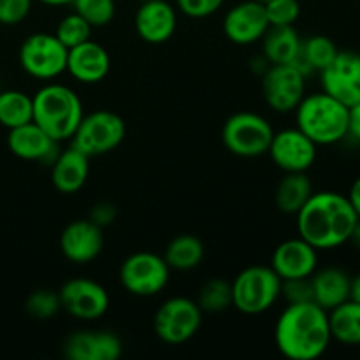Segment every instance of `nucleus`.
Returning a JSON list of instances; mask_svg holds the SVG:
<instances>
[{
	"label": "nucleus",
	"instance_id": "6e6552de",
	"mask_svg": "<svg viewBox=\"0 0 360 360\" xmlns=\"http://www.w3.org/2000/svg\"><path fill=\"white\" fill-rule=\"evenodd\" d=\"M69 49L55 34L37 32L28 35L20 48V65L35 79H55L67 69Z\"/></svg>",
	"mask_w": 360,
	"mask_h": 360
},
{
	"label": "nucleus",
	"instance_id": "c85d7f7f",
	"mask_svg": "<svg viewBox=\"0 0 360 360\" xmlns=\"http://www.w3.org/2000/svg\"><path fill=\"white\" fill-rule=\"evenodd\" d=\"M30 122H34L32 97L20 90L0 91V125L11 130Z\"/></svg>",
	"mask_w": 360,
	"mask_h": 360
},
{
	"label": "nucleus",
	"instance_id": "423d86ee",
	"mask_svg": "<svg viewBox=\"0 0 360 360\" xmlns=\"http://www.w3.org/2000/svg\"><path fill=\"white\" fill-rule=\"evenodd\" d=\"M274 130L264 116L257 112H236L221 129V141L232 155L243 158L262 157L269 150Z\"/></svg>",
	"mask_w": 360,
	"mask_h": 360
},
{
	"label": "nucleus",
	"instance_id": "7c9ffc66",
	"mask_svg": "<svg viewBox=\"0 0 360 360\" xmlns=\"http://www.w3.org/2000/svg\"><path fill=\"white\" fill-rule=\"evenodd\" d=\"M74 13L91 25V28L108 27L116 14L115 0H74Z\"/></svg>",
	"mask_w": 360,
	"mask_h": 360
},
{
	"label": "nucleus",
	"instance_id": "f257e3e1",
	"mask_svg": "<svg viewBox=\"0 0 360 360\" xmlns=\"http://www.w3.org/2000/svg\"><path fill=\"white\" fill-rule=\"evenodd\" d=\"M274 341L283 357L315 360L330 347L329 313L316 302L288 304L274 327Z\"/></svg>",
	"mask_w": 360,
	"mask_h": 360
},
{
	"label": "nucleus",
	"instance_id": "c03bdc74",
	"mask_svg": "<svg viewBox=\"0 0 360 360\" xmlns=\"http://www.w3.org/2000/svg\"><path fill=\"white\" fill-rule=\"evenodd\" d=\"M257 2H260V4H266V2H269V0H257Z\"/></svg>",
	"mask_w": 360,
	"mask_h": 360
},
{
	"label": "nucleus",
	"instance_id": "f3484780",
	"mask_svg": "<svg viewBox=\"0 0 360 360\" xmlns=\"http://www.w3.org/2000/svg\"><path fill=\"white\" fill-rule=\"evenodd\" d=\"M104 248V234L98 225L88 220H76L60 234V252L72 264H90Z\"/></svg>",
	"mask_w": 360,
	"mask_h": 360
},
{
	"label": "nucleus",
	"instance_id": "473e14b6",
	"mask_svg": "<svg viewBox=\"0 0 360 360\" xmlns=\"http://www.w3.org/2000/svg\"><path fill=\"white\" fill-rule=\"evenodd\" d=\"M269 27H290L301 16L299 0H269L264 4Z\"/></svg>",
	"mask_w": 360,
	"mask_h": 360
},
{
	"label": "nucleus",
	"instance_id": "a18cd8bd",
	"mask_svg": "<svg viewBox=\"0 0 360 360\" xmlns=\"http://www.w3.org/2000/svg\"><path fill=\"white\" fill-rule=\"evenodd\" d=\"M139 2H144V0H139Z\"/></svg>",
	"mask_w": 360,
	"mask_h": 360
},
{
	"label": "nucleus",
	"instance_id": "7ed1b4c3",
	"mask_svg": "<svg viewBox=\"0 0 360 360\" xmlns=\"http://www.w3.org/2000/svg\"><path fill=\"white\" fill-rule=\"evenodd\" d=\"M295 123L316 146H330L348 136L350 108L326 91L304 95L295 108Z\"/></svg>",
	"mask_w": 360,
	"mask_h": 360
},
{
	"label": "nucleus",
	"instance_id": "dca6fc26",
	"mask_svg": "<svg viewBox=\"0 0 360 360\" xmlns=\"http://www.w3.org/2000/svg\"><path fill=\"white\" fill-rule=\"evenodd\" d=\"M271 269L285 280L309 278L319 269V250L302 238L287 239L274 250Z\"/></svg>",
	"mask_w": 360,
	"mask_h": 360
},
{
	"label": "nucleus",
	"instance_id": "72a5a7b5",
	"mask_svg": "<svg viewBox=\"0 0 360 360\" xmlns=\"http://www.w3.org/2000/svg\"><path fill=\"white\" fill-rule=\"evenodd\" d=\"M25 308H27L28 315L37 320H49L62 309L58 294L51 290H35L28 297Z\"/></svg>",
	"mask_w": 360,
	"mask_h": 360
},
{
	"label": "nucleus",
	"instance_id": "f8f14e48",
	"mask_svg": "<svg viewBox=\"0 0 360 360\" xmlns=\"http://www.w3.org/2000/svg\"><path fill=\"white\" fill-rule=\"evenodd\" d=\"M60 308L77 320H97L109 309V294L101 283L88 278L65 281L58 292Z\"/></svg>",
	"mask_w": 360,
	"mask_h": 360
},
{
	"label": "nucleus",
	"instance_id": "9d476101",
	"mask_svg": "<svg viewBox=\"0 0 360 360\" xmlns=\"http://www.w3.org/2000/svg\"><path fill=\"white\" fill-rule=\"evenodd\" d=\"M202 323V309L188 297L167 299L157 309L153 329L158 340L167 345H183L192 340Z\"/></svg>",
	"mask_w": 360,
	"mask_h": 360
},
{
	"label": "nucleus",
	"instance_id": "ddd939ff",
	"mask_svg": "<svg viewBox=\"0 0 360 360\" xmlns=\"http://www.w3.org/2000/svg\"><path fill=\"white\" fill-rule=\"evenodd\" d=\"M322 91L352 108L360 102V53L340 51L320 72Z\"/></svg>",
	"mask_w": 360,
	"mask_h": 360
},
{
	"label": "nucleus",
	"instance_id": "a211bd4d",
	"mask_svg": "<svg viewBox=\"0 0 360 360\" xmlns=\"http://www.w3.org/2000/svg\"><path fill=\"white\" fill-rule=\"evenodd\" d=\"M136 30L148 44H164L178 27L176 7L167 0H144L136 13Z\"/></svg>",
	"mask_w": 360,
	"mask_h": 360
},
{
	"label": "nucleus",
	"instance_id": "4c0bfd02",
	"mask_svg": "<svg viewBox=\"0 0 360 360\" xmlns=\"http://www.w3.org/2000/svg\"><path fill=\"white\" fill-rule=\"evenodd\" d=\"M116 218V210L112 204L109 202H101L97 206H94V210L90 211V220L95 225H98L101 229H104L105 225L112 224Z\"/></svg>",
	"mask_w": 360,
	"mask_h": 360
},
{
	"label": "nucleus",
	"instance_id": "2f4dec72",
	"mask_svg": "<svg viewBox=\"0 0 360 360\" xmlns=\"http://www.w3.org/2000/svg\"><path fill=\"white\" fill-rule=\"evenodd\" d=\"M91 30L94 28H91V25L86 20H83L77 13H70L67 16H63L60 20V23L56 25L55 35L67 49H70L74 46L81 44V42L88 41L91 35Z\"/></svg>",
	"mask_w": 360,
	"mask_h": 360
},
{
	"label": "nucleus",
	"instance_id": "cd10ccee",
	"mask_svg": "<svg viewBox=\"0 0 360 360\" xmlns=\"http://www.w3.org/2000/svg\"><path fill=\"white\" fill-rule=\"evenodd\" d=\"M204 259V245L192 234H181L172 239L165 248L164 260L174 271L195 269Z\"/></svg>",
	"mask_w": 360,
	"mask_h": 360
},
{
	"label": "nucleus",
	"instance_id": "9b49d317",
	"mask_svg": "<svg viewBox=\"0 0 360 360\" xmlns=\"http://www.w3.org/2000/svg\"><path fill=\"white\" fill-rule=\"evenodd\" d=\"M262 95L273 111H295L306 95V74L294 63L269 65L262 74Z\"/></svg>",
	"mask_w": 360,
	"mask_h": 360
},
{
	"label": "nucleus",
	"instance_id": "b1692460",
	"mask_svg": "<svg viewBox=\"0 0 360 360\" xmlns=\"http://www.w3.org/2000/svg\"><path fill=\"white\" fill-rule=\"evenodd\" d=\"M262 56L271 63H294L301 51L302 39L294 25L290 27H269L264 34Z\"/></svg>",
	"mask_w": 360,
	"mask_h": 360
},
{
	"label": "nucleus",
	"instance_id": "0eeeda50",
	"mask_svg": "<svg viewBox=\"0 0 360 360\" xmlns=\"http://www.w3.org/2000/svg\"><path fill=\"white\" fill-rule=\"evenodd\" d=\"M127 134L122 116L112 111H101L84 115L79 127L72 136L70 146L83 151L86 157H98L116 150L123 143Z\"/></svg>",
	"mask_w": 360,
	"mask_h": 360
},
{
	"label": "nucleus",
	"instance_id": "aec40b11",
	"mask_svg": "<svg viewBox=\"0 0 360 360\" xmlns=\"http://www.w3.org/2000/svg\"><path fill=\"white\" fill-rule=\"evenodd\" d=\"M111 69V58L104 46L88 41L74 46L67 55V72L83 84L101 83Z\"/></svg>",
	"mask_w": 360,
	"mask_h": 360
},
{
	"label": "nucleus",
	"instance_id": "a19ab883",
	"mask_svg": "<svg viewBox=\"0 0 360 360\" xmlns=\"http://www.w3.org/2000/svg\"><path fill=\"white\" fill-rule=\"evenodd\" d=\"M350 299L360 304V273L350 280Z\"/></svg>",
	"mask_w": 360,
	"mask_h": 360
},
{
	"label": "nucleus",
	"instance_id": "ea45409f",
	"mask_svg": "<svg viewBox=\"0 0 360 360\" xmlns=\"http://www.w3.org/2000/svg\"><path fill=\"white\" fill-rule=\"evenodd\" d=\"M348 202L352 204L354 211L357 213V217L360 218V176L352 183L350 190H348V195H347Z\"/></svg>",
	"mask_w": 360,
	"mask_h": 360
},
{
	"label": "nucleus",
	"instance_id": "412c9836",
	"mask_svg": "<svg viewBox=\"0 0 360 360\" xmlns=\"http://www.w3.org/2000/svg\"><path fill=\"white\" fill-rule=\"evenodd\" d=\"M56 144L58 143L53 141L34 122L11 129L9 136H7V146H9L11 153L16 155L21 160L53 164L56 155L60 153L56 151Z\"/></svg>",
	"mask_w": 360,
	"mask_h": 360
},
{
	"label": "nucleus",
	"instance_id": "20e7f679",
	"mask_svg": "<svg viewBox=\"0 0 360 360\" xmlns=\"http://www.w3.org/2000/svg\"><path fill=\"white\" fill-rule=\"evenodd\" d=\"M34 123H37L53 141L72 139L84 116L83 102L72 88L51 83L42 86L32 97Z\"/></svg>",
	"mask_w": 360,
	"mask_h": 360
},
{
	"label": "nucleus",
	"instance_id": "4468645a",
	"mask_svg": "<svg viewBox=\"0 0 360 360\" xmlns=\"http://www.w3.org/2000/svg\"><path fill=\"white\" fill-rule=\"evenodd\" d=\"M316 148L319 146L295 127L274 132L267 155L281 171L306 172L315 164Z\"/></svg>",
	"mask_w": 360,
	"mask_h": 360
},
{
	"label": "nucleus",
	"instance_id": "58836bf2",
	"mask_svg": "<svg viewBox=\"0 0 360 360\" xmlns=\"http://www.w3.org/2000/svg\"><path fill=\"white\" fill-rule=\"evenodd\" d=\"M348 136L360 141V102L350 108V125H348Z\"/></svg>",
	"mask_w": 360,
	"mask_h": 360
},
{
	"label": "nucleus",
	"instance_id": "4be33fe9",
	"mask_svg": "<svg viewBox=\"0 0 360 360\" xmlns=\"http://www.w3.org/2000/svg\"><path fill=\"white\" fill-rule=\"evenodd\" d=\"M90 157L70 146L60 151L51 164V181L53 186L60 193H76L84 186L90 172Z\"/></svg>",
	"mask_w": 360,
	"mask_h": 360
},
{
	"label": "nucleus",
	"instance_id": "1a4fd4ad",
	"mask_svg": "<svg viewBox=\"0 0 360 360\" xmlns=\"http://www.w3.org/2000/svg\"><path fill=\"white\" fill-rule=\"evenodd\" d=\"M171 267L164 257L150 252H137L127 257L120 267V281L129 294L151 297L167 287Z\"/></svg>",
	"mask_w": 360,
	"mask_h": 360
},
{
	"label": "nucleus",
	"instance_id": "79ce46f5",
	"mask_svg": "<svg viewBox=\"0 0 360 360\" xmlns=\"http://www.w3.org/2000/svg\"><path fill=\"white\" fill-rule=\"evenodd\" d=\"M348 243H352V245L355 246V248L360 252V218L357 220V224H355L354 231H352L350 234V239H348Z\"/></svg>",
	"mask_w": 360,
	"mask_h": 360
},
{
	"label": "nucleus",
	"instance_id": "2eb2a0df",
	"mask_svg": "<svg viewBox=\"0 0 360 360\" xmlns=\"http://www.w3.org/2000/svg\"><path fill=\"white\" fill-rule=\"evenodd\" d=\"M269 28L266 7L257 0H243L227 11L224 18V34L231 42L248 46L260 41Z\"/></svg>",
	"mask_w": 360,
	"mask_h": 360
},
{
	"label": "nucleus",
	"instance_id": "39448f33",
	"mask_svg": "<svg viewBox=\"0 0 360 360\" xmlns=\"http://www.w3.org/2000/svg\"><path fill=\"white\" fill-rule=\"evenodd\" d=\"M232 287V306L245 315H260L281 297V278L264 266L246 267L236 276Z\"/></svg>",
	"mask_w": 360,
	"mask_h": 360
},
{
	"label": "nucleus",
	"instance_id": "a878e982",
	"mask_svg": "<svg viewBox=\"0 0 360 360\" xmlns=\"http://www.w3.org/2000/svg\"><path fill=\"white\" fill-rule=\"evenodd\" d=\"M340 53L336 42L327 35H311L308 39H302L301 51L294 65L306 76L313 72H322Z\"/></svg>",
	"mask_w": 360,
	"mask_h": 360
},
{
	"label": "nucleus",
	"instance_id": "6ab92c4d",
	"mask_svg": "<svg viewBox=\"0 0 360 360\" xmlns=\"http://www.w3.org/2000/svg\"><path fill=\"white\" fill-rule=\"evenodd\" d=\"M122 352V341L109 330H76L63 343L69 360H118Z\"/></svg>",
	"mask_w": 360,
	"mask_h": 360
},
{
	"label": "nucleus",
	"instance_id": "c9c22d12",
	"mask_svg": "<svg viewBox=\"0 0 360 360\" xmlns=\"http://www.w3.org/2000/svg\"><path fill=\"white\" fill-rule=\"evenodd\" d=\"M224 2L225 0H176V7L185 16L202 20V18L213 16L214 13H218Z\"/></svg>",
	"mask_w": 360,
	"mask_h": 360
},
{
	"label": "nucleus",
	"instance_id": "37998d69",
	"mask_svg": "<svg viewBox=\"0 0 360 360\" xmlns=\"http://www.w3.org/2000/svg\"><path fill=\"white\" fill-rule=\"evenodd\" d=\"M44 6H51V7H62V6H70L74 0H39Z\"/></svg>",
	"mask_w": 360,
	"mask_h": 360
},
{
	"label": "nucleus",
	"instance_id": "f03ea898",
	"mask_svg": "<svg viewBox=\"0 0 360 360\" xmlns=\"http://www.w3.org/2000/svg\"><path fill=\"white\" fill-rule=\"evenodd\" d=\"M295 217L299 238L315 246L319 252L334 250L348 243L359 220L347 195L330 190L313 192Z\"/></svg>",
	"mask_w": 360,
	"mask_h": 360
},
{
	"label": "nucleus",
	"instance_id": "e433bc0d",
	"mask_svg": "<svg viewBox=\"0 0 360 360\" xmlns=\"http://www.w3.org/2000/svg\"><path fill=\"white\" fill-rule=\"evenodd\" d=\"M32 0H0V23L18 25L30 14Z\"/></svg>",
	"mask_w": 360,
	"mask_h": 360
},
{
	"label": "nucleus",
	"instance_id": "5701e85b",
	"mask_svg": "<svg viewBox=\"0 0 360 360\" xmlns=\"http://www.w3.org/2000/svg\"><path fill=\"white\" fill-rule=\"evenodd\" d=\"M350 280L347 271L340 267H326V269H316L311 274L313 285V302L330 311L341 302L350 299Z\"/></svg>",
	"mask_w": 360,
	"mask_h": 360
},
{
	"label": "nucleus",
	"instance_id": "c756f323",
	"mask_svg": "<svg viewBox=\"0 0 360 360\" xmlns=\"http://www.w3.org/2000/svg\"><path fill=\"white\" fill-rule=\"evenodd\" d=\"M199 308L207 313L225 311L232 306V287L224 280H210L199 292Z\"/></svg>",
	"mask_w": 360,
	"mask_h": 360
},
{
	"label": "nucleus",
	"instance_id": "bb28decb",
	"mask_svg": "<svg viewBox=\"0 0 360 360\" xmlns=\"http://www.w3.org/2000/svg\"><path fill=\"white\" fill-rule=\"evenodd\" d=\"M329 313L330 336L334 341L347 347H360V304L348 301L341 302Z\"/></svg>",
	"mask_w": 360,
	"mask_h": 360
},
{
	"label": "nucleus",
	"instance_id": "393cba45",
	"mask_svg": "<svg viewBox=\"0 0 360 360\" xmlns=\"http://www.w3.org/2000/svg\"><path fill=\"white\" fill-rule=\"evenodd\" d=\"M313 195V183L306 172H285L274 192L276 207L285 214H297Z\"/></svg>",
	"mask_w": 360,
	"mask_h": 360
},
{
	"label": "nucleus",
	"instance_id": "f704fd0d",
	"mask_svg": "<svg viewBox=\"0 0 360 360\" xmlns=\"http://www.w3.org/2000/svg\"><path fill=\"white\" fill-rule=\"evenodd\" d=\"M281 297H285V301H287L288 304H299V302L313 301L311 276L281 281Z\"/></svg>",
	"mask_w": 360,
	"mask_h": 360
}]
</instances>
